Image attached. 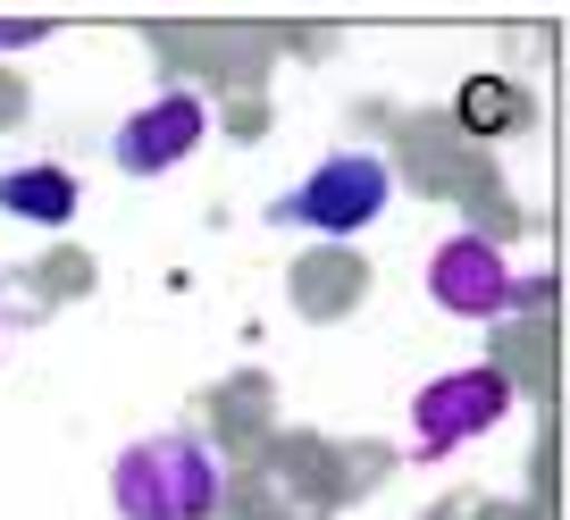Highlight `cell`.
I'll use <instances>...</instances> for the list:
<instances>
[{"mask_svg": "<svg viewBox=\"0 0 570 520\" xmlns=\"http://www.w3.org/2000/svg\"><path fill=\"white\" fill-rule=\"evenodd\" d=\"M394 202V168L377 160V151H327L320 168H311L303 185L285 202H268V227H294V235H361L377 227Z\"/></svg>", "mask_w": 570, "mask_h": 520, "instance_id": "obj_2", "label": "cell"}, {"mask_svg": "<svg viewBox=\"0 0 570 520\" xmlns=\"http://www.w3.org/2000/svg\"><path fill=\"white\" fill-rule=\"evenodd\" d=\"M218 453L202 436H142V445L118 453L109 470V503L118 520H210L218 512Z\"/></svg>", "mask_w": 570, "mask_h": 520, "instance_id": "obj_1", "label": "cell"}, {"mask_svg": "<svg viewBox=\"0 0 570 520\" xmlns=\"http://www.w3.org/2000/svg\"><path fill=\"white\" fill-rule=\"evenodd\" d=\"M76 202H85V185H76L59 160H26V168H9V177H0V210L26 218V227H68Z\"/></svg>", "mask_w": 570, "mask_h": 520, "instance_id": "obj_6", "label": "cell"}, {"mask_svg": "<svg viewBox=\"0 0 570 520\" xmlns=\"http://www.w3.org/2000/svg\"><path fill=\"white\" fill-rule=\"evenodd\" d=\"M202 135H210V101H202L194 85H168V92H151V101L118 126L109 160H118L126 177H168V168H177Z\"/></svg>", "mask_w": 570, "mask_h": 520, "instance_id": "obj_3", "label": "cell"}, {"mask_svg": "<svg viewBox=\"0 0 570 520\" xmlns=\"http://www.w3.org/2000/svg\"><path fill=\"white\" fill-rule=\"evenodd\" d=\"M503 412H512V386H503V370H445L436 386H420V403H411V429H420L428 453H453V445H470V436H487Z\"/></svg>", "mask_w": 570, "mask_h": 520, "instance_id": "obj_4", "label": "cell"}, {"mask_svg": "<svg viewBox=\"0 0 570 520\" xmlns=\"http://www.w3.org/2000/svg\"><path fill=\"white\" fill-rule=\"evenodd\" d=\"M428 294H436V311H453V320H495V311L520 303V277L487 235H453V244L428 252Z\"/></svg>", "mask_w": 570, "mask_h": 520, "instance_id": "obj_5", "label": "cell"}]
</instances>
